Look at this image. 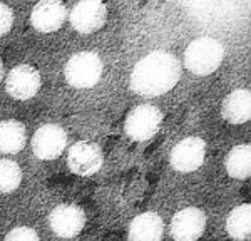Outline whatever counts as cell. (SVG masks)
Instances as JSON below:
<instances>
[{
	"instance_id": "cell-1",
	"label": "cell",
	"mask_w": 251,
	"mask_h": 241,
	"mask_svg": "<svg viewBox=\"0 0 251 241\" xmlns=\"http://www.w3.org/2000/svg\"><path fill=\"white\" fill-rule=\"evenodd\" d=\"M181 75V62L168 50H152L134 66L131 89L141 97H157L171 91Z\"/></svg>"
},
{
	"instance_id": "cell-2",
	"label": "cell",
	"mask_w": 251,
	"mask_h": 241,
	"mask_svg": "<svg viewBox=\"0 0 251 241\" xmlns=\"http://www.w3.org/2000/svg\"><path fill=\"white\" fill-rule=\"evenodd\" d=\"M225 47L214 37L194 39L184 52V67L196 75H209L221 66Z\"/></svg>"
},
{
	"instance_id": "cell-3",
	"label": "cell",
	"mask_w": 251,
	"mask_h": 241,
	"mask_svg": "<svg viewBox=\"0 0 251 241\" xmlns=\"http://www.w3.org/2000/svg\"><path fill=\"white\" fill-rule=\"evenodd\" d=\"M102 60L92 50H82L67 60L64 75L69 86L75 89H89L99 82L102 75Z\"/></svg>"
},
{
	"instance_id": "cell-4",
	"label": "cell",
	"mask_w": 251,
	"mask_h": 241,
	"mask_svg": "<svg viewBox=\"0 0 251 241\" xmlns=\"http://www.w3.org/2000/svg\"><path fill=\"white\" fill-rule=\"evenodd\" d=\"M161 124H163V112L152 104H141L127 114L124 132L132 141L143 143L154 138L161 129Z\"/></svg>"
},
{
	"instance_id": "cell-5",
	"label": "cell",
	"mask_w": 251,
	"mask_h": 241,
	"mask_svg": "<svg viewBox=\"0 0 251 241\" xmlns=\"http://www.w3.org/2000/svg\"><path fill=\"white\" fill-rule=\"evenodd\" d=\"M30 147L35 158L42 161L57 159L67 147V132L57 124H44L32 136Z\"/></svg>"
},
{
	"instance_id": "cell-6",
	"label": "cell",
	"mask_w": 251,
	"mask_h": 241,
	"mask_svg": "<svg viewBox=\"0 0 251 241\" xmlns=\"http://www.w3.org/2000/svg\"><path fill=\"white\" fill-rule=\"evenodd\" d=\"M42 79L35 67L29 64H19L12 67L5 77V91L15 100H29L40 91Z\"/></svg>"
},
{
	"instance_id": "cell-7",
	"label": "cell",
	"mask_w": 251,
	"mask_h": 241,
	"mask_svg": "<svg viewBox=\"0 0 251 241\" xmlns=\"http://www.w3.org/2000/svg\"><path fill=\"white\" fill-rule=\"evenodd\" d=\"M104 156L99 144L89 143V141H79L74 146L69 147L67 152V166L74 174L91 176L96 174L102 168Z\"/></svg>"
},
{
	"instance_id": "cell-8",
	"label": "cell",
	"mask_w": 251,
	"mask_h": 241,
	"mask_svg": "<svg viewBox=\"0 0 251 241\" xmlns=\"http://www.w3.org/2000/svg\"><path fill=\"white\" fill-rule=\"evenodd\" d=\"M49 226L59 238H74L86 226V213L77 204H59L49 215Z\"/></svg>"
},
{
	"instance_id": "cell-9",
	"label": "cell",
	"mask_w": 251,
	"mask_h": 241,
	"mask_svg": "<svg viewBox=\"0 0 251 241\" xmlns=\"http://www.w3.org/2000/svg\"><path fill=\"white\" fill-rule=\"evenodd\" d=\"M206 156V143L201 138L191 136L184 138L176 144L169 156V163L176 171L191 172L196 171L204 163Z\"/></svg>"
},
{
	"instance_id": "cell-10",
	"label": "cell",
	"mask_w": 251,
	"mask_h": 241,
	"mask_svg": "<svg viewBox=\"0 0 251 241\" xmlns=\"http://www.w3.org/2000/svg\"><path fill=\"white\" fill-rule=\"evenodd\" d=\"M206 228V215L200 208H184L171 219V236L174 241H196L201 238Z\"/></svg>"
},
{
	"instance_id": "cell-11",
	"label": "cell",
	"mask_w": 251,
	"mask_h": 241,
	"mask_svg": "<svg viewBox=\"0 0 251 241\" xmlns=\"http://www.w3.org/2000/svg\"><path fill=\"white\" fill-rule=\"evenodd\" d=\"M71 25L79 34H92L102 29L107 20V7L102 2L87 0L79 2L71 10Z\"/></svg>"
},
{
	"instance_id": "cell-12",
	"label": "cell",
	"mask_w": 251,
	"mask_h": 241,
	"mask_svg": "<svg viewBox=\"0 0 251 241\" xmlns=\"http://www.w3.org/2000/svg\"><path fill=\"white\" fill-rule=\"evenodd\" d=\"M67 17V7L57 0H42L35 3L30 14V24L35 30L42 34H50L62 27Z\"/></svg>"
},
{
	"instance_id": "cell-13",
	"label": "cell",
	"mask_w": 251,
	"mask_h": 241,
	"mask_svg": "<svg viewBox=\"0 0 251 241\" xmlns=\"http://www.w3.org/2000/svg\"><path fill=\"white\" fill-rule=\"evenodd\" d=\"M164 233V221L157 213L148 211L137 215L129 224V241H161Z\"/></svg>"
},
{
	"instance_id": "cell-14",
	"label": "cell",
	"mask_w": 251,
	"mask_h": 241,
	"mask_svg": "<svg viewBox=\"0 0 251 241\" xmlns=\"http://www.w3.org/2000/svg\"><path fill=\"white\" fill-rule=\"evenodd\" d=\"M221 114L229 124H245L251 116V96L248 89L229 92L221 104Z\"/></svg>"
},
{
	"instance_id": "cell-15",
	"label": "cell",
	"mask_w": 251,
	"mask_h": 241,
	"mask_svg": "<svg viewBox=\"0 0 251 241\" xmlns=\"http://www.w3.org/2000/svg\"><path fill=\"white\" fill-rule=\"evenodd\" d=\"M27 144V129L20 120L7 119L0 122V152L19 154Z\"/></svg>"
},
{
	"instance_id": "cell-16",
	"label": "cell",
	"mask_w": 251,
	"mask_h": 241,
	"mask_svg": "<svg viewBox=\"0 0 251 241\" xmlns=\"http://www.w3.org/2000/svg\"><path fill=\"white\" fill-rule=\"evenodd\" d=\"M226 171L231 178L246 179L251 174V147L250 144L234 146L225 161Z\"/></svg>"
},
{
	"instance_id": "cell-17",
	"label": "cell",
	"mask_w": 251,
	"mask_h": 241,
	"mask_svg": "<svg viewBox=\"0 0 251 241\" xmlns=\"http://www.w3.org/2000/svg\"><path fill=\"white\" fill-rule=\"evenodd\" d=\"M226 231L234 240H246L251 233V208L250 204H240L229 213L226 219Z\"/></svg>"
},
{
	"instance_id": "cell-18",
	"label": "cell",
	"mask_w": 251,
	"mask_h": 241,
	"mask_svg": "<svg viewBox=\"0 0 251 241\" xmlns=\"http://www.w3.org/2000/svg\"><path fill=\"white\" fill-rule=\"evenodd\" d=\"M22 183V169L15 161L0 159V193H14Z\"/></svg>"
},
{
	"instance_id": "cell-19",
	"label": "cell",
	"mask_w": 251,
	"mask_h": 241,
	"mask_svg": "<svg viewBox=\"0 0 251 241\" xmlns=\"http://www.w3.org/2000/svg\"><path fill=\"white\" fill-rule=\"evenodd\" d=\"M3 241H40V240H39L37 231H35L34 228L17 226V228H12V230L7 233Z\"/></svg>"
},
{
	"instance_id": "cell-20",
	"label": "cell",
	"mask_w": 251,
	"mask_h": 241,
	"mask_svg": "<svg viewBox=\"0 0 251 241\" xmlns=\"http://www.w3.org/2000/svg\"><path fill=\"white\" fill-rule=\"evenodd\" d=\"M14 25V10L5 3H0V37L9 34Z\"/></svg>"
},
{
	"instance_id": "cell-21",
	"label": "cell",
	"mask_w": 251,
	"mask_h": 241,
	"mask_svg": "<svg viewBox=\"0 0 251 241\" xmlns=\"http://www.w3.org/2000/svg\"><path fill=\"white\" fill-rule=\"evenodd\" d=\"M3 80V62L0 60V82Z\"/></svg>"
}]
</instances>
